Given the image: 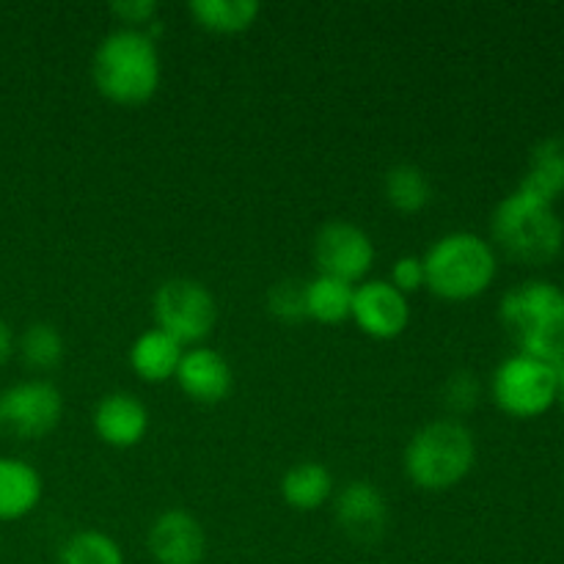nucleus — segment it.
<instances>
[{
    "label": "nucleus",
    "instance_id": "obj_8",
    "mask_svg": "<svg viewBox=\"0 0 564 564\" xmlns=\"http://www.w3.org/2000/svg\"><path fill=\"white\" fill-rule=\"evenodd\" d=\"M64 416V397L50 380H20L0 391V435L39 441L53 433Z\"/></svg>",
    "mask_w": 564,
    "mask_h": 564
},
{
    "label": "nucleus",
    "instance_id": "obj_9",
    "mask_svg": "<svg viewBox=\"0 0 564 564\" xmlns=\"http://www.w3.org/2000/svg\"><path fill=\"white\" fill-rule=\"evenodd\" d=\"M375 257L378 253H375L372 237L350 220H328L325 226H319L317 237H314L317 275H330V279L356 286L367 281Z\"/></svg>",
    "mask_w": 564,
    "mask_h": 564
},
{
    "label": "nucleus",
    "instance_id": "obj_11",
    "mask_svg": "<svg viewBox=\"0 0 564 564\" xmlns=\"http://www.w3.org/2000/svg\"><path fill=\"white\" fill-rule=\"evenodd\" d=\"M334 516L345 538L358 545H372L389 527V505L380 488L369 479H352L336 494Z\"/></svg>",
    "mask_w": 564,
    "mask_h": 564
},
{
    "label": "nucleus",
    "instance_id": "obj_21",
    "mask_svg": "<svg viewBox=\"0 0 564 564\" xmlns=\"http://www.w3.org/2000/svg\"><path fill=\"white\" fill-rule=\"evenodd\" d=\"M356 286L330 275H314L306 281V319L323 325H341L350 319Z\"/></svg>",
    "mask_w": 564,
    "mask_h": 564
},
{
    "label": "nucleus",
    "instance_id": "obj_19",
    "mask_svg": "<svg viewBox=\"0 0 564 564\" xmlns=\"http://www.w3.org/2000/svg\"><path fill=\"white\" fill-rule=\"evenodd\" d=\"M187 14L204 31L231 36L248 31L262 14V6L257 0H193L187 3Z\"/></svg>",
    "mask_w": 564,
    "mask_h": 564
},
{
    "label": "nucleus",
    "instance_id": "obj_13",
    "mask_svg": "<svg viewBox=\"0 0 564 564\" xmlns=\"http://www.w3.org/2000/svg\"><path fill=\"white\" fill-rule=\"evenodd\" d=\"M174 380L187 400L198 402V405H218L231 394L235 372L218 350L198 345L182 352Z\"/></svg>",
    "mask_w": 564,
    "mask_h": 564
},
{
    "label": "nucleus",
    "instance_id": "obj_7",
    "mask_svg": "<svg viewBox=\"0 0 564 564\" xmlns=\"http://www.w3.org/2000/svg\"><path fill=\"white\" fill-rule=\"evenodd\" d=\"M556 386H560L556 367L516 352L496 367L494 380H490V397L507 416L534 419L554 408Z\"/></svg>",
    "mask_w": 564,
    "mask_h": 564
},
{
    "label": "nucleus",
    "instance_id": "obj_15",
    "mask_svg": "<svg viewBox=\"0 0 564 564\" xmlns=\"http://www.w3.org/2000/svg\"><path fill=\"white\" fill-rule=\"evenodd\" d=\"M44 494L42 474L22 457L0 455V521H22L39 507Z\"/></svg>",
    "mask_w": 564,
    "mask_h": 564
},
{
    "label": "nucleus",
    "instance_id": "obj_10",
    "mask_svg": "<svg viewBox=\"0 0 564 564\" xmlns=\"http://www.w3.org/2000/svg\"><path fill=\"white\" fill-rule=\"evenodd\" d=\"M350 319L369 339L389 341L405 334L411 325V303L389 281L367 279L352 292Z\"/></svg>",
    "mask_w": 564,
    "mask_h": 564
},
{
    "label": "nucleus",
    "instance_id": "obj_26",
    "mask_svg": "<svg viewBox=\"0 0 564 564\" xmlns=\"http://www.w3.org/2000/svg\"><path fill=\"white\" fill-rule=\"evenodd\" d=\"M389 284L394 286L402 295H416L427 286V273H424V259L416 253H405L391 264V279Z\"/></svg>",
    "mask_w": 564,
    "mask_h": 564
},
{
    "label": "nucleus",
    "instance_id": "obj_17",
    "mask_svg": "<svg viewBox=\"0 0 564 564\" xmlns=\"http://www.w3.org/2000/svg\"><path fill=\"white\" fill-rule=\"evenodd\" d=\"M334 496V474L323 463H297L281 477V499L297 512H317Z\"/></svg>",
    "mask_w": 564,
    "mask_h": 564
},
{
    "label": "nucleus",
    "instance_id": "obj_14",
    "mask_svg": "<svg viewBox=\"0 0 564 564\" xmlns=\"http://www.w3.org/2000/svg\"><path fill=\"white\" fill-rule=\"evenodd\" d=\"M94 433L105 446L113 449H132L141 444L149 433V408L138 400L135 394L127 391H113V394L102 397L94 408Z\"/></svg>",
    "mask_w": 564,
    "mask_h": 564
},
{
    "label": "nucleus",
    "instance_id": "obj_2",
    "mask_svg": "<svg viewBox=\"0 0 564 564\" xmlns=\"http://www.w3.org/2000/svg\"><path fill=\"white\" fill-rule=\"evenodd\" d=\"M499 319L518 352L560 367L564 361V290L554 281H523L505 292Z\"/></svg>",
    "mask_w": 564,
    "mask_h": 564
},
{
    "label": "nucleus",
    "instance_id": "obj_12",
    "mask_svg": "<svg viewBox=\"0 0 564 564\" xmlns=\"http://www.w3.org/2000/svg\"><path fill=\"white\" fill-rule=\"evenodd\" d=\"M147 549L154 564H202L207 556V534L191 512L165 510L149 527Z\"/></svg>",
    "mask_w": 564,
    "mask_h": 564
},
{
    "label": "nucleus",
    "instance_id": "obj_18",
    "mask_svg": "<svg viewBox=\"0 0 564 564\" xmlns=\"http://www.w3.org/2000/svg\"><path fill=\"white\" fill-rule=\"evenodd\" d=\"M523 191L534 193L540 198H549L556 202V196L564 193V138H543L540 143H534V149L529 152V165L527 174L521 180Z\"/></svg>",
    "mask_w": 564,
    "mask_h": 564
},
{
    "label": "nucleus",
    "instance_id": "obj_24",
    "mask_svg": "<svg viewBox=\"0 0 564 564\" xmlns=\"http://www.w3.org/2000/svg\"><path fill=\"white\" fill-rule=\"evenodd\" d=\"M268 312L279 323H301L306 319V281L281 279L268 290Z\"/></svg>",
    "mask_w": 564,
    "mask_h": 564
},
{
    "label": "nucleus",
    "instance_id": "obj_28",
    "mask_svg": "<svg viewBox=\"0 0 564 564\" xmlns=\"http://www.w3.org/2000/svg\"><path fill=\"white\" fill-rule=\"evenodd\" d=\"M14 350H17L14 330L9 328V323H6V319H0V367H3L11 356H14Z\"/></svg>",
    "mask_w": 564,
    "mask_h": 564
},
{
    "label": "nucleus",
    "instance_id": "obj_4",
    "mask_svg": "<svg viewBox=\"0 0 564 564\" xmlns=\"http://www.w3.org/2000/svg\"><path fill=\"white\" fill-rule=\"evenodd\" d=\"M477 463V441L460 419H435L411 435L402 455L405 477L427 494L457 488Z\"/></svg>",
    "mask_w": 564,
    "mask_h": 564
},
{
    "label": "nucleus",
    "instance_id": "obj_1",
    "mask_svg": "<svg viewBox=\"0 0 564 564\" xmlns=\"http://www.w3.org/2000/svg\"><path fill=\"white\" fill-rule=\"evenodd\" d=\"M91 77L108 102L121 108L149 102L163 80L158 42L147 31L116 28L94 50Z\"/></svg>",
    "mask_w": 564,
    "mask_h": 564
},
{
    "label": "nucleus",
    "instance_id": "obj_25",
    "mask_svg": "<svg viewBox=\"0 0 564 564\" xmlns=\"http://www.w3.org/2000/svg\"><path fill=\"white\" fill-rule=\"evenodd\" d=\"M479 397H482V386H479L477 375L468 372V369L452 372L444 383V405L452 413V419L471 413L479 405Z\"/></svg>",
    "mask_w": 564,
    "mask_h": 564
},
{
    "label": "nucleus",
    "instance_id": "obj_6",
    "mask_svg": "<svg viewBox=\"0 0 564 564\" xmlns=\"http://www.w3.org/2000/svg\"><path fill=\"white\" fill-rule=\"evenodd\" d=\"M154 323L182 347H198L218 325V301L196 279H169L154 292Z\"/></svg>",
    "mask_w": 564,
    "mask_h": 564
},
{
    "label": "nucleus",
    "instance_id": "obj_16",
    "mask_svg": "<svg viewBox=\"0 0 564 564\" xmlns=\"http://www.w3.org/2000/svg\"><path fill=\"white\" fill-rule=\"evenodd\" d=\"M185 347L163 330H143L130 347V367L143 383H165L176 375Z\"/></svg>",
    "mask_w": 564,
    "mask_h": 564
},
{
    "label": "nucleus",
    "instance_id": "obj_20",
    "mask_svg": "<svg viewBox=\"0 0 564 564\" xmlns=\"http://www.w3.org/2000/svg\"><path fill=\"white\" fill-rule=\"evenodd\" d=\"M383 196L402 215H416L433 202V182L419 165H391L383 176Z\"/></svg>",
    "mask_w": 564,
    "mask_h": 564
},
{
    "label": "nucleus",
    "instance_id": "obj_27",
    "mask_svg": "<svg viewBox=\"0 0 564 564\" xmlns=\"http://www.w3.org/2000/svg\"><path fill=\"white\" fill-rule=\"evenodd\" d=\"M119 22H124V28H132V31H147L149 25L158 22L160 6L154 0H119V3L110 6Z\"/></svg>",
    "mask_w": 564,
    "mask_h": 564
},
{
    "label": "nucleus",
    "instance_id": "obj_29",
    "mask_svg": "<svg viewBox=\"0 0 564 564\" xmlns=\"http://www.w3.org/2000/svg\"><path fill=\"white\" fill-rule=\"evenodd\" d=\"M556 378H560V386H556V402H560L564 411V361L556 367Z\"/></svg>",
    "mask_w": 564,
    "mask_h": 564
},
{
    "label": "nucleus",
    "instance_id": "obj_5",
    "mask_svg": "<svg viewBox=\"0 0 564 564\" xmlns=\"http://www.w3.org/2000/svg\"><path fill=\"white\" fill-rule=\"evenodd\" d=\"M427 290L449 303H466L485 295L499 273L496 248L474 231H449L424 253Z\"/></svg>",
    "mask_w": 564,
    "mask_h": 564
},
{
    "label": "nucleus",
    "instance_id": "obj_3",
    "mask_svg": "<svg viewBox=\"0 0 564 564\" xmlns=\"http://www.w3.org/2000/svg\"><path fill=\"white\" fill-rule=\"evenodd\" d=\"M490 235L507 257L529 268L554 262L564 248V224L554 202L534 196L521 185L496 204Z\"/></svg>",
    "mask_w": 564,
    "mask_h": 564
},
{
    "label": "nucleus",
    "instance_id": "obj_22",
    "mask_svg": "<svg viewBox=\"0 0 564 564\" xmlns=\"http://www.w3.org/2000/svg\"><path fill=\"white\" fill-rule=\"evenodd\" d=\"M17 352L28 369L50 372L64 361L66 341L53 323H31L17 339Z\"/></svg>",
    "mask_w": 564,
    "mask_h": 564
},
{
    "label": "nucleus",
    "instance_id": "obj_23",
    "mask_svg": "<svg viewBox=\"0 0 564 564\" xmlns=\"http://www.w3.org/2000/svg\"><path fill=\"white\" fill-rule=\"evenodd\" d=\"M58 564H124V551L110 534L80 529L61 545Z\"/></svg>",
    "mask_w": 564,
    "mask_h": 564
}]
</instances>
